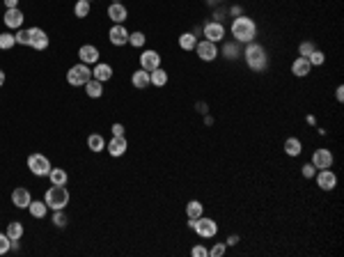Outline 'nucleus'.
I'll list each match as a JSON object with an SVG mask.
<instances>
[{
  "label": "nucleus",
  "instance_id": "ddd939ff",
  "mask_svg": "<svg viewBox=\"0 0 344 257\" xmlns=\"http://www.w3.org/2000/svg\"><path fill=\"white\" fill-rule=\"evenodd\" d=\"M161 67V55L156 53V51H145V53L140 55V69H145V71H154Z\"/></svg>",
  "mask_w": 344,
  "mask_h": 257
},
{
  "label": "nucleus",
  "instance_id": "20e7f679",
  "mask_svg": "<svg viewBox=\"0 0 344 257\" xmlns=\"http://www.w3.org/2000/svg\"><path fill=\"white\" fill-rule=\"evenodd\" d=\"M92 78V69L90 65H74L69 71H67V83L69 85H74V88H78V85H85L87 81Z\"/></svg>",
  "mask_w": 344,
  "mask_h": 257
},
{
  "label": "nucleus",
  "instance_id": "7ed1b4c3",
  "mask_svg": "<svg viewBox=\"0 0 344 257\" xmlns=\"http://www.w3.org/2000/svg\"><path fill=\"white\" fill-rule=\"evenodd\" d=\"M44 202H46V207L53 209V211H58V209H65L67 204H69V191H67V186H51L49 191H46V195H44Z\"/></svg>",
  "mask_w": 344,
  "mask_h": 257
},
{
  "label": "nucleus",
  "instance_id": "39448f33",
  "mask_svg": "<svg viewBox=\"0 0 344 257\" xmlns=\"http://www.w3.org/2000/svg\"><path fill=\"white\" fill-rule=\"evenodd\" d=\"M28 168H30V172L33 175H37V177H49V172H51V161L44 156V154H30L28 156Z\"/></svg>",
  "mask_w": 344,
  "mask_h": 257
},
{
  "label": "nucleus",
  "instance_id": "c03bdc74",
  "mask_svg": "<svg viewBox=\"0 0 344 257\" xmlns=\"http://www.w3.org/2000/svg\"><path fill=\"white\" fill-rule=\"evenodd\" d=\"M335 97H337V101H344V85H337V90H335Z\"/></svg>",
  "mask_w": 344,
  "mask_h": 257
},
{
  "label": "nucleus",
  "instance_id": "a878e982",
  "mask_svg": "<svg viewBox=\"0 0 344 257\" xmlns=\"http://www.w3.org/2000/svg\"><path fill=\"white\" fill-rule=\"evenodd\" d=\"M303 152V145L298 138H287L285 140V154L287 156H301Z\"/></svg>",
  "mask_w": 344,
  "mask_h": 257
},
{
  "label": "nucleus",
  "instance_id": "9b49d317",
  "mask_svg": "<svg viewBox=\"0 0 344 257\" xmlns=\"http://www.w3.org/2000/svg\"><path fill=\"white\" fill-rule=\"evenodd\" d=\"M333 152L330 149H323V147H319L317 152L312 154V165L317 170H326V168H330L333 165Z\"/></svg>",
  "mask_w": 344,
  "mask_h": 257
},
{
  "label": "nucleus",
  "instance_id": "37998d69",
  "mask_svg": "<svg viewBox=\"0 0 344 257\" xmlns=\"http://www.w3.org/2000/svg\"><path fill=\"white\" fill-rule=\"evenodd\" d=\"M110 131H113V136H124V131H126V129H124L119 122H115V124L110 126Z\"/></svg>",
  "mask_w": 344,
  "mask_h": 257
},
{
  "label": "nucleus",
  "instance_id": "6ab92c4d",
  "mask_svg": "<svg viewBox=\"0 0 344 257\" xmlns=\"http://www.w3.org/2000/svg\"><path fill=\"white\" fill-rule=\"evenodd\" d=\"M310 71H312V65H310L307 58H296V60L291 62V74H294V76L305 78Z\"/></svg>",
  "mask_w": 344,
  "mask_h": 257
},
{
  "label": "nucleus",
  "instance_id": "c756f323",
  "mask_svg": "<svg viewBox=\"0 0 344 257\" xmlns=\"http://www.w3.org/2000/svg\"><path fill=\"white\" fill-rule=\"evenodd\" d=\"M87 147H90L94 154H97V152H103V149H106V140H103V138L99 136V133H92V136L87 138Z\"/></svg>",
  "mask_w": 344,
  "mask_h": 257
},
{
  "label": "nucleus",
  "instance_id": "aec40b11",
  "mask_svg": "<svg viewBox=\"0 0 344 257\" xmlns=\"http://www.w3.org/2000/svg\"><path fill=\"white\" fill-rule=\"evenodd\" d=\"M5 26L7 28H14V30H19V28L23 26V12L19 10V7L5 12Z\"/></svg>",
  "mask_w": 344,
  "mask_h": 257
},
{
  "label": "nucleus",
  "instance_id": "3c124183",
  "mask_svg": "<svg viewBox=\"0 0 344 257\" xmlns=\"http://www.w3.org/2000/svg\"><path fill=\"white\" fill-rule=\"evenodd\" d=\"M87 3H92V0H87Z\"/></svg>",
  "mask_w": 344,
  "mask_h": 257
},
{
  "label": "nucleus",
  "instance_id": "f257e3e1",
  "mask_svg": "<svg viewBox=\"0 0 344 257\" xmlns=\"http://www.w3.org/2000/svg\"><path fill=\"white\" fill-rule=\"evenodd\" d=\"M232 37L237 44H250L257 37V23L250 17H237L232 21Z\"/></svg>",
  "mask_w": 344,
  "mask_h": 257
},
{
  "label": "nucleus",
  "instance_id": "de8ad7c7",
  "mask_svg": "<svg viewBox=\"0 0 344 257\" xmlns=\"http://www.w3.org/2000/svg\"><path fill=\"white\" fill-rule=\"evenodd\" d=\"M3 85H5V71L0 69V88H3Z\"/></svg>",
  "mask_w": 344,
  "mask_h": 257
},
{
  "label": "nucleus",
  "instance_id": "7c9ffc66",
  "mask_svg": "<svg viewBox=\"0 0 344 257\" xmlns=\"http://www.w3.org/2000/svg\"><path fill=\"white\" fill-rule=\"evenodd\" d=\"M17 46V39L10 33H0V51H10Z\"/></svg>",
  "mask_w": 344,
  "mask_h": 257
},
{
  "label": "nucleus",
  "instance_id": "ea45409f",
  "mask_svg": "<svg viewBox=\"0 0 344 257\" xmlns=\"http://www.w3.org/2000/svg\"><path fill=\"white\" fill-rule=\"evenodd\" d=\"M301 175L305 177V179H312V177L317 175V168H314L312 163H305V165H303V170H301Z\"/></svg>",
  "mask_w": 344,
  "mask_h": 257
},
{
  "label": "nucleus",
  "instance_id": "a18cd8bd",
  "mask_svg": "<svg viewBox=\"0 0 344 257\" xmlns=\"http://www.w3.org/2000/svg\"><path fill=\"white\" fill-rule=\"evenodd\" d=\"M7 10H14V7H19V0H5Z\"/></svg>",
  "mask_w": 344,
  "mask_h": 257
},
{
  "label": "nucleus",
  "instance_id": "0eeeda50",
  "mask_svg": "<svg viewBox=\"0 0 344 257\" xmlns=\"http://www.w3.org/2000/svg\"><path fill=\"white\" fill-rule=\"evenodd\" d=\"M195 53H198V58L202 62H214L216 58H218V46H216L214 42H209V39H205V42H198Z\"/></svg>",
  "mask_w": 344,
  "mask_h": 257
},
{
  "label": "nucleus",
  "instance_id": "c85d7f7f",
  "mask_svg": "<svg viewBox=\"0 0 344 257\" xmlns=\"http://www.w3.org/2000/svg\"><path fill=\"white\" fill-rule=\"evenodd\" d=\"M179 46H182L184 51H195V46H198V37H195L193 33H184L182 37H179Z\"/></svg>",
  "mask_w": 344,
  "mask_h": 257
},
{
  "label": "nucleus",
  "instance_id": "4be33fe9",
  "mask_svg": "<svg viewBox=\"0 0 344 257\" xmlns=\"http://www.w3.org/2000/svg\"><path fill=\"white\" fill-rule=\"evenodd\" d=\"M186 216L193 220H198L200 216H205V204L200 202V200H191L189 204H186Z\"/></svg>",
  "mask_w": 344,
  "mask_h": 257
},
{
  "label": "nucleus",
  "instance_id": "a211bd4d",
  "mask_svg": "<svg viewBox=\"0 0 344 257\" xmlns=\"http://www.w3.org/2000/svg\"><path fill=\"white\" fill-rule=\"evenodd\" d=\"M126 17H129V12H126V7H124L122 3H110V7H108V19H110V21L124 23Z\"/></svg>",
  "mask_w": 344,
  "mask_h": 257
},
{
  "label": "nucleus",
  "instance_id": "423d86ee",
  "mask_svg": "<svg viewBox=\"0 0 344 257\" xmlns=\"http://www.w3.org/2000/svg\"><path fill=\"white\" fill-rule=\"evenodd\" d=\"M195 232H198L202 239H211V236L218 234V223H216L214 218H207V216H200L198 220H195Z\"/></svg>",
  "mask_w": 344,
  "mask_h": 257
},
{
  "label": "nucleus",
  "instance_id": "58836bf2",
  "mask_svg": "<svg viewBox=\"0 0 344 257\" xmlns=\"http://www.w3.org/2000/svg\"><path fill=\"white\" fill-rule=\"evenodd\" d=\"M12 250V241L7 234H0V255H5V252Z\"/></svg>",
  "mask_w": 344,
  "mask_h": 257
},
{
  "label": "nucleus",
  "instance_id": "e433bc0d",
  "mask_svg": "<svg viewBox=\"0 0 344 257\" xmlns=\"http://www.w3.org/2000/svg\"><path fill=\"white\" fill-rule=\"evenodd\" d=\"M14 39H17V44H26L28 46V42H30V33L23 30V28H19L17 35H14Z\"/></svg>",
  "mask_w": 344,
  "mask_h": 257
},
{
  "label": "nucleus",
  "instance_id": "f03ea898",
  "mask_svg": "<svg viewBox=\"0 0 344 257\" xmlns=\"http://www.w3.org/2000/svg\"><path fill=\"white\" fill-rule=\"evenodd\" d=\"M243 55H246V65L250 67L253 71H257V74L269 67V55H266V49H264L262 44H257V42H250V44L246 46V51H243Z\"/></svg>",
  "mask_w": 344,
  "mask_h": 257
},
{
  "label": "nucleus",
  "instance_id": "f3484780",
  "mask_svg": "<svg viewBox=\"0 0 344 257\" xmlns=\"http://www.w3.org/2000/svg\"><path fill=\"white\" fill-rule=\"evenodd\" d=\"M30 191L28 188H14L12 191V204L14 207H19V209H28V204H30Z\"/></svg>",
  "mask_w": 344,
  "mask_h": 257
},
{
  "label": "nucleus",
  "instance_id": "2eb2a0df",
  "mask_svg": "<svg viewBox=\"0 0 344 257\" xmlns=\"http://www.w3.org/2000/svg\"><path fill=\"white\" fill-rule=\"evenodd\" d=\"M78 58H81L83 65H97L99 62V49L92 44H85L78 49Z\"/></svg>",
  "mask_w": 344,
  "mask_h": 257
},
{
  "label": "nucleus",
  "instance_id": "4468645a",
  "mask_svg": "<svg viewBox=\"0 0 344 257\" xmlns=\"http://www.w3.org/2000/svg\"><path fill=\"white\" fill-rule=\"evenodd\" d=\"M205 37L209 39V42H221L223 37H225V28H223L221 21H209L205 23Z\"/></svg>",
  "mask_w": 344,
  "mask_h": 257
},
{
  "label": "nucleus",
  "instance_id": "a19ab883",
  "mask_svg": "<svg viewBox=\"0 0 344 257\" xmlns=\"http://www.w3.org/2000/svg\"><path fill=\"white\" fill-rule=\"evenodd\" d=\"M225 250H227L225 243H216V246L209 250V255L211 257H223V255H225Z\"/></svg>",
  "mask_w": 344,
  "mask_h": 257
},
{
  "label": "nucleus",
  "instance_id": "8fccbe9b",
  "mask_svg": "<svg viewBox=\"0 0 344 257\" xmlns=\"http://www.w3.org/2000/svg\"><path fill=\"white\" fill-rule=\"evenodd\" d=\"M218 3H225V0H218Z\"/></svg>",
  "mask_w": 344,
  "mask_h": 257
},
{
  "label": "nucleus",
  "instance_id": "473e14b6",
  "mask_svg": "<svg viewBox=\"0 0 344 257\" xmlns=\"http://www.w3.org/2000/svg\"><path fill=\"white\" fill-rule=\"evenodd\" d=\"M307 60H310V65H312V67H321L323 62H326V55H323L319 49H314L310 55H307Z\"/></svg>",
  "mask_w": 344,
  "mask_h": 257
},
{
  "label": "nucleus",
  "instance_id": "72a5a7b5",
  "mask_svg": "<svg viewBox=\"0 0 344 257\" xmlns=\"http://www.w3.org/2000/svg\"><path fill=\"white\" fill-rule=\"evenodd\" d=\"M129 44L135 46V49L145 46V35H142V33H131V35H129Z\"/></svg>",
  "mask_w": 344,
  "mask_h": 257
},
{
  "label": "nucleus",
  "instance_id": "5701e85b",
  "mask_svg": "<svg viewBox=\"0 0 344 257\" xmlns=\"http://www.w3.org/2000/svg\"><path fill=\"white\" fill-rule=\"evenodd\" d=\"M131 83H133V88H138V90H145L147 85H149V71H145V69H138L131 76Z\"/></svg>",
  "mask_w": 344,
  "mask_h": 257
},
{
  "label": "nucleus",
  "instance_id": "4c0bfd02",
  "mask_svg": "<svg viewBox=\"0 0 344 257\" xmlns=\"http://www.w3.org/2000/svg\"><path fill=\"white\" fill-rule=\"evenodd\" d=\"M314 49H317V46L312 44V42H301V46H298V53H301V58H307V55H310Z\"/></svg>",
  "mask_w": 344,
  "mask_h": 257
},
{
  "label": "nucleus",
  "instance_id": "412c9836",
  "mask_svg": "<svg viewBox=\"0 0 344 257\" xmlns=\"http://www.w3.org/2000/svg\"><path fill=\"white\" fill-rule=\"evenodd\" d=\"M110 76H113V67L106 65V62H97L94 65V69H92V78H97V81H110Z\"/></svg>",
  "mask_w": 344,
  "mask_h": 257
},
{
  "label": "nucleus",
  "instance_id": "49530a36",
  "mask_svg": "<svg viewBox=\"0 0 344 257\" xmlns=\"http://www.w3.org/2000/svg\"><path fill=\"white\" fill-rule=\"evenodd\" d=\"M227 243H230V246H234V243H239V236H237V234H232L230 239H227Z\"/></svg>",
  "mask_w": 344,
  "mask_h": 257
},
{
  "label": "nucleus",
  "instance_id": "f704fd0d",
  "mask_svg": "<svg viewBox=\"0 0 344 257\" xmlns=\"http://www.w3.org/2000/svg\"><path fill=\"white\" fill-rule=\"evenodd\" d=\"M67 216H65V209H58V211H53V223L58 225V227H67Z\"/></svg>",
  "mask_w": 344,
  "mask_h": 257
},
{
  "label": "nucleus",
  "instance_id": "79ce46f5",
  "mask_svg": "<svg viewBox=\"0 0 344 257\" xmlns=\"http://www.w3.org/2000/svg\"><path fill=\"white\" fill-rule=\"evenodd\" d=\"M191 255H193V257H207V255H209V250H207L205 246H193V248H191Z\"/></svg>",
  "mask_w": 344,
  "mask_h": 257
},
{
  "label": "nucleus",
  "instance_id": "f8f14e48",
  "mask_svg": "<svg viewBox=\"0 0 344 257\" xmlns=\"http://www.w3.org/2000/svg\"><path fill=\"white\" fill-rule=\"evenodd\" d=\"M108 39H110V44H115V46L129 44V30H126L122 23H115V26L110 28V33H108Z\"/></svg>",
  "mask_w": 344,
  "mask_h": 257
},
{
  "label": "nucleus",
  "instance_id": "cd10ccee",
  "mask_svg": "<svg viewBox=\"0 0 344 257\" xmlns=\"http://www.w3.org/2000/svg\"><path fill=\"white\" fill-rule=\"evenodd\" d=\"M167 83V74H165V69H154V71H149V85H156V88H163Z\"/></svg>",
  "mask_w": 344,
  "mask_h": 257
},
{
  "label": "nucleus",
  "instance_id": "b1692460",
  "mask_svg": "<svg viewBox=\"0 0 344 257\" xmlns=\"http://www.w3.org/2000/svg\"><path fill=\"white\" fill-rule=\"evenodd\" d=\"M85 92L90 99H99L103 94V85L101 81H97V78H90V81L85 83Z\"/></svg>",
  "mask_w": 344,
  "mask_h": 257
},
{
  "label": "nucleus",
  "instance_id": "393cba45",
  "mask_svg": "<svg viewBox=\"0 0 344 257\" xmlns=\"http://www.w3.org/2000/svg\"><path fill=\"white\" fill-rule=\"evenodd\" d=\"M28 211L33 213L35 218H44V216H46V211H49V207H46V202H44V200H30Z\"/></svg>",
  "mask_w": 344,
  "mask_h": 257
},
{
  "label": "nucleus",
  "instance_id": "1a4fd4ad",
  "mask_svg": "<svg viewBox=\"0 0 344 257\" xmlns=\"http://www.w3.org/2000/svg\"><path fill=\"white\" fill-rule=\"evenodd\" d=\"M28 33H30V42H28V46H33L35 51L49 49V35L44 33L42 28H28Z\"/></svg>",
  "mask_w": 344,
  "mask_h": 257
},
{
  "label": "nucleus",
  "instance_id": "dca6fc26",
  "mask_svg": "<svg viewBox=\"0 0 344 257\" xmlns=\"http://www.w3.org/2000/svg\"><path fill=\"white\" fill-rule=\"evenodd\" d=\"M5 234L10 236V241H12V250H19V239L23 236V225L19 223V220H12V223L7 225Z\"/></svg>",
  "mask_w": 344,
  "mask_h": 257
},
{
  "label": "nucleus",
  "instance_id": "bb28decb",
  "mask_svg": "<svg viewBox=\"0 0 344 257\" xmlns=\"http://www.w3.org/2000/svg\"><path fill=\"white\" fill-rule=\"evenodd\" d=\"M49 179H51V184H55V186H65L69 177H67V170H62V168H51Z\"/></svg>",
  "mask_w": 344,
  "mask_h": 257
},
{
  "label": "nucleus",
  "instance_id": "09e8293b",
  "mask_svg": "<svg viewBox=\"0 0 344 257\" xmlns=\"http://www.w3.org/2000/svg\"><path fill=\"white\" fill-rule=\"evenodd\" d=\"M113 3H122V0H113Z\"/></svg>",
  "mask_w": 344,
  "mask_h": 257
},
{
  "label": "nucleus",
  "instance_id": "2f4dec72",
  "mask_svg": "<svg viewBox=\"0 0 344 257\" xmlns=\"http://www.w3.org/2000/svg\"><path fill=\"white\" fill-rule=\"evenodd\" d=\"M90 5L92 3H87V0H78V3L74 5V14L78 19H85L87 14H90Z\"/></svg>",
  "mask_w": 344,
  "mask_h": 257
},
{
  "label": "nucleus",
  "instance_id": "c9c22d12",
  "mask_svg": "<svg viewBox=\"0 0 344 257\" xmlns=\"http://www.w3.org/2000/svg\"><path fill=\"white\" fill-rule=\"evenodd\" d=\"M223 53H225V58H230V60H234L239 55V49H237V42L234 44H225L223 46Z\"/></svg>",
  "mask_w": 344,
  "mask_h": 257
},
{
  "label": "nucleus",
  "instance_id": "6e6552de",
  "mask_svg": "<svg viewBox=\"0 0 344 257\" xmlns=\"http://www.w3.org/2000/svg\"><path fill=\"white\" fill-rule=\"evenodd\" d=\"M314 179H317V184H319L321 191H333V188L337 186V175H335L330 168L319 170L317 175H314Z\"/></svg>",
  "mask_w": 344,
  "mask_h": 257
},
{
  "label": "nucleus",
  "instance_id": "9d476101",
  "mask_svg": "<svg viewBox=\"0 0 344 257\" xmlns=\"http://www.w3.org/2000/svg\"><path fill=\"white\" fill-rule=\"evenodd\" d=\"M106 149H108L110 156H115V159H117V156H124L126 149H129V140L124 136H113L110 142H106Z\"/></svg>",
  "mask_w": 344,
  "mask_h": 257
}]
</instances>
